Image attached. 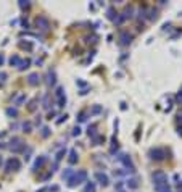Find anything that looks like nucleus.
<instances>
[{
  "label": "nucleus",
  "mask_w": 182,
  "mask_h": 192,
  "mask_svg": "<svg viewBox=\"0 0 182 192\" xmlns=\"http://www.w3.org/2000/svg\"><path fill=\"white\" fill-rule=\"evenodd\" d=\"M152 179H153V186H161L168 183V174L164 171H155L152 174Z\"/></svg>",
  "instance_id": "3"
},
{
  "label": "nucleus",
  "mask_w": 182,
  "mask_h": 192,
  "mask_svg": "<svg viewBox=\"0 0 182 192\" xmlns=\"http://www.w3.org/2000/svg\"><path fill=\"white\" fill-rule=\"evenodd\" d=\"M108 18H110V20H113V21L116 20V16H115V10H113V8H110V10H108Z\"/></svg>",
  "instance_id": "26"
},
{
  "label": "nucleus",
  "mask_w": 182,
  "mask_h": 192,
  "mask_svg": "<svg viewBox=\"0 0 182 192\" xmlns=\"http://www.w3.org/2000/svg\"><path fill=\"white\" fill-rule=\"evenodd\" d=\"M23 129H24V132H29V129H31V124L27 123V124H24V126H23Z\"/></svg>",
  "instance_id": "32"
},
{
  "label": "nucleus",
  "mask_w": 182,
  "mask_h": 192,
  "mask_svg": "<svg viewBox=\"0 0 182 192\" xmlns=\"http://www.w3.org/2000/svg\"><path fill=\"white\" fill-rule=\"evenodd\" d=\"M76 161H77V152L71 150L70 152V163H76Z\"/></svg>",
  "instance_id": "17"
},
{
  "label": "nucleus",
  "mask_w": 182,
  "mask_h": 192,
  "mask_svg": "<svg viewBox=\"0 0 182 192\" xmlns=\"http://www.w3.org/2000/svg\"><path fill=\"white\" fill-rule=\"evenodd\" d=\"M48 134H50V129H48V128H44V129H42V136H44V137H47Z\"/></svg>",
  "instance_id": "29"
},
{
  "label": "nucleus",
  "mask_w": 182,
  "mask_h": 192,
  "mask_svg": "<svg viewBox=\"0 0 182 192\" xmlns=\"http://www.w3.org/2000/svg\"><path fill=\"white\" fill-rule=\"evenodd\" d=\"M20 7L21 8H27V7H29V2H20Z\"/></svg>",
  "instance_id": "30"
},
{
  "label": "nucleus",
  "mask_w": 182,
  "mask_h": 192,
  "mask_svg": "<svg viewBox=\"0 0 182 192\" xmlns=\"http://www.w3.org/2000/svg\"><path fill=\"white\" fill-rule=\"evenodd\" d=\"M95 178L98 179V183L102 186H108V176L105 173H95Z\"/></svg>",
  "instance_id": "10"
},
{
  "label": "nucleus",
  "mask_w": 182,
  "mask_h": 192,
  "mask_svg": "<svg viewBox=\"0 0 182 192\" xmlns=\"http://www.w3.org/2000/svg\"><path fill=\"white\" fill-rule=\"evenodd\" d=\"M20 168H21V163L18 158H10L7 161V171H18Z\"/></svg>",
  "instance_id": "6"
},
{
  "label": "nucleus",
  "mask_w": 182,
  "mask_h": 192,
  "mask_svg": "<svg viewBox=\"0 0 182 192\" xmlns=\"http://www.w3.org/2000/svg\"><path fill=\"white\" fill-rule=\"evenodd\" d=\"M73 173H74V171H73V169L71 168H68V169H65V171H63V179H70L71 176H73Z\"/></svg>",
  "instance_id": "18"
},
{
  "label": "nucleus",
  "mask_w": 182,
  "mask_h": 192,
  "mask_svg": "<svg viewBox=\"0 0 182 192\" xmlns=\"http://www.w3.org/2000/svg\"><path fill=\"white\" fill-rule=\"evenodd\" d=\"M100 111H102V107H100V105H97V107H94V110L90 111V113H94V115H95V113H100Z\"/></svg>",
  "instance_id": "28"
},
{
  "label": "nucleus",
  "mask_w": 182,
  "mask_h": 192,
  "mask_svg": "<svg viewBox=\"0 0 182 192\" xmlns=\"http://www.w3.org/2000/svg\"><path fill=\"white\" fill-rule=\"evenodd\" d=\"M8 149L13 152V154H18V152H21V150H24V149H26V144H24V140H23V139H20V137H13V139L10 140Z\"/></svg>",
  "instance_id": "2"
},
{
  "label": "nucleus",
  "mask_w": 182,
  "mask_h": 192,
  "mask_svg": "<svg viewBox=\"0 0 182 192\" xmlns=\"http://www.w3.org/2000/svg\"><path fill=\"white\" fill-rule=\"evenodd\" d=\"M55 95H56V100H58V107H65V105H66V97H65L63 87H58V89H56Z\"/></svg>",
  "instance_id": "7"
},
{
  "label": "nucleus",
  "mask_w": 182,
  "mask_h": 192,
  "mask_svg": "<svg viewBox=\"0 0 182 192\" xmlns=\"http://www.w3.org/2000/svg\"><path fill=\"white\" fill-rule=\"evenodd\" d=\"M87 179V173L84 171V169H79V171L76 173H73V176L68 179V186L70 187H76L77 184H81V183H84V181Z\"/></svg>",
  "instance_id": "1"
},
{
  "label": "nucleus",
  "mask_w": 182,
  "mask_h": 192,
  "mask_svg": "<svg viewBox=\"0 0 182 192\" xmlns=\"http://www.w3.org/2000/svg\"><path fill=\"white\" fill-rule=\"evenodd\" d=\"M118 160L121 161L124 166H126L127 173H134V171H135V168H134V165H132V160H130V157H129V155H126V154H121V155L118 157Z\"/></svg>",
  "instance_id": "5"
},
{
  "label": "nucleus",
  "mask_w": 182,
  "mask_h": 192,
  "mask_svg": "<svg viewBox=\"0 0 182 192\" xmlns=\"http://www.w3.org/2000/svg\"><path fill=\"white\" fill-rule=\"evenodd\" d=\"M20 63H21V58H20L18 55H13V56L10 58V65H11V66H20Z\"/></svg>",
  "instance_id": "12"
},
{
  "label": "nucleus",
  "mask_w": 182,
  "mask_h": 192,
  "mask_svg": "<svg viewBox=\"0 0 182 192\" xmlns=\"http://www.w3.org/2000/svg\"><path fill=\"white\" fill-rule=\"evenodd\" d=\"M39 79H41V78H39L37 73H32V74H29V78H27V82H29L31 86H37V84H39Z\"/></svg>",
  "instance_id": "11"
},
{
  "label": "nucleus",
  "mask_w": 182,
  "mask_h": 192,
  "mask_svg": "<svg viewBox=\"0 0 182 192\" xmlns=\"http://www.w3.org/2000/svg\"><path fill=\"white\" fill-rule=\"evenodd\" d=\"M95 129H97V126H95V124H92V126L89 128L87 134H89V136H92V137H95Z\"/></svg>",
  "instance_id": "24"
},
{
  "label": "nucleus",
  "mask_w": 182,
  "mask_h": 192,
  "mask_svg": "<svg viewBox=\"0 0 182 192\" xmlns=\"http://www.w3.org/2000/svg\"><path fill=\"white\" fill-rule=\"evenodd\" d=\"M36 26L41 27V29H44V31H47L50 27V23H48V20L45 18V16H39V18L36 20Z\"/></svg>",
  "instance_id": "8"
},
{
  "label": "nucleus",
  "mask_w": 182,
  "mask_h": 192,
  "mask_svg": "<svg viewBox=\"0 0 182 192\" xmlns=\"http://www.w3.org/2000/svg\"><path fill=\"white\" fill-rule=\"evenodd\" d=\"M63 121H66V115H65V116H60V120H58V121H56V123H58V124H61V123H63Z\"/></svg>",
  "instance_id": "34"
},
{
  "label": "nucleus",
  "mask_w": 182,
  "mask_h": 192,
  "mask_svg": "<svg viewBox=\"0 0 182 192\" xmlns=\"http://www.w3.org/2000/svg\"><path fill=\"white\" fill-rule=\"evenodd\" d=\"M92 139H94L95 145H100L102 142H103V136H95V137H92Z\"/></svg>",
  "instance_id": "20"
},
{
  "label": "nucleus",
  "mask_w": 182,
  "mask_h": 192,
  "mask_svg": "<svg viewBox=\"0 0 182 192\" xmlns=\"http://www.w3.org/2000/svg\"><path fill=\"white\" fill-rule=\"evenodd\" d=\"M47 161V157H41V158H37V161L34 163V169H37V168H41L44 163Z\"/></svg>",
  "instance_id": "13"
},
{
  "label": "nucleus",
  "mask_w": 182,
  "mask_h": 192,
  "mask_svg": "<svg viewBox=\"0 0 182 192\" xmlns=\"http://www.w3.org/2000/svg\"><path fill=\"white\" fill-rule=\"evenodd\" d=\"M24 100H26V95H20V97L16 99L15 105H21V103H23V102H24Z\"/></svg>",
  "instance_id": "25"
},
{
  "label": "nucleus",
  "mask_w": 182,
  "mask_h": 192,
  "mask_svg": "<svg viewBox=\"0 0 182 192\" xmlns=\"http://www.w3.org/2000/svg\"><path fill=\"white\" fill-rule=\"evenodd\" d=\"M119 41H121V45H129L130 41H132V36H129L127 32H121V36H119Z\"/></svg>",
  "instance_id": "9"
},
{
  "label": "nucleus",
  "mask_w": 182,
  "mask_h": 192,
  "mask_svg": "<svg viewBox=\"0 0 182 192\" xmlns=\"http://www.w3.org/2000/svg\"><path fill=\"white\" fill-rule=\"evenodd\" d=\"M29 65H31V60H21V63H20V66H18V70L23 71V70H26V68H29Z\"/></svg>",
  "instance_id": "14"
},
{
  "label": "nucleus",
  "mask_w": 182,
  "mask_h": 192,
  "mask_svg": "<svg viewBox=\"0 0 182 192\" xmlns=\"http://www.w3.org/2000/svg\"><path fill=\"white\" fill-rule=\"evenodd\" d=\"M79 132H81V129H79V128H74V129H73V136H79Z\"/></svg>",
  "instance_id": "33"
},
{
  "label": "nucleus",
  "mask_w": 182,
  "mask_h": 192,
  "mask_svg": "<svg viewBox=\"0 0 182 192\" xmlns=\"http://www.w3.org/2000/svg\"><path fill=\"white\" fill-rule=\"evenodd\" d=\"M127 187L137 189V187H139V181H137V179H129V181H127Z\"/></svg>",
  "instance_id": "15"
},
{
  "label": "nucleus",
  "mask_w": 182,
  "mask_h": 192,
  "mask_svg": "<svg viewBox=\"0 0 182 192\" xmlns=\"http://www.w3.org/2000/svg\"><path fill=\"white\" fill-rule=\"evenodd\" d=\"M7 79V73H0V82H3Z\"/></svg>",
  "instance_id": "31"
},
{
  "label": "nucleus",
  "mask_w": 182,
  "mask_h": 192,
  "mask_svg": "<svg viewBox=\"0 0 182 192\" xmlns=\"http://www.w3.org/2000/svg\"><path fill=\"white\" fill-rule=\"evenodd\" d=\"M2 63H3V55L0 53V66H2Z\"/></svg>",
  "instance_id": "35"
},
{
  "label": "nucleus",
  "mask_w": 182,
  "mask_h": 192,
  "mask_svg": "<svg viewBox=\"0 0 182 192\" xmlns=\"http://www.w3.org/2000/svg\"><path fill=\"white\" fill-rule=\"evenodd\" d=\"M176 102H177V103H182V89L179 90V94L176 95Z\"/></svg>",
  "instance_id": "27"
},
{
  "label": "nucleus",
  "mask_w": 182,
  "mask_h": 192,
  "mask_svg": "<svg viewBox=\"0 0 182 192\" xmlns=\"http://www.w3.org/2000/svg\"><path fill=\"white\" fill-rule=\"evenodd\" d=\"M7 115L8 116H18V110H16V108H8L7 110Z\"/></svg>",
  "instance_id": "22"
},
{
  "label": "nucleus",
  "mask_w": 182,
  "mask_h": 192,
  "mask_svg": "<svg viewBox=\"0 0 182 192\" xmlns=\"http://www.w3.org/2000/svg\"><path fill=\"white\" fill-rule=\"evenodd\" d=\"M84 192H95V184H94V183H87Z\"/></svg>",
  "instance_id": "19"
},
{
  "label": "nucleus",
  "mask_w": 182,
  "mask_h": 192,
  "mask_svg": "<svg viewBox=\"0 0 182 192\" xmlns=\"http://www.w3.org/2000/svg\"><path fill=\"white\" fill-rule=\"evenodd\" d=\"M77 120H79V121H86V120H87V111H81V113H79V115H77Z\"/></svg>",
  "instance_id": "21"
},
{
  "label": "nucleus",
  "mask_w": 182,
  "mask_h": 192,
  "mask_svg": "<svg viewBox=\"0 0 182 192\" xmlns=\"http://www.w3.org/2000/svg\"><path fill=\"white\" fill-rule=\"evenodd\" d=\"M148 155H150L152 160L160 161V160H164V158H166V150H164L163 147H156V149H152L148 152Z\"/></svg>",
  "instance_id": "4"
},
{
  "label": "nucleus",
  "mask_w": 182,
  "mask_h": 192,
  "mask_svg": "<svg viewBox=\"0 0 182 192\" xmlns=\"http://www.w3.org/2000/svg\"><path fill=\"white\" fill-rule=\"evenodd\" d=\"M48 86H53L55 84V71H48V81H47Z\"/></svg>",
  "instance_id": "16"
},
{
  "label": "nucleus",
  "mask_w": 182,
  "mask_h": 192,
  "mask_svg": "<svg viewBox=\"0 0 182 192\" xmlns=\"http://www.w3.org/2000/svg\"><path fill=\"white\" fill-rule=\"evenodd\" d=\"M161 192H173L171 189H168V190H161Z\"/></svg>",
  "instance_id": "36"
},
{
  "label": "nucleus",
  "mask_w": 182,
  "mask_h": 192,
  "mask_svg": "<svg viewBox=\"0 0 182 192\" xmlns=\"http://www.w3.org/2000/svg\"><path fill=\"white\" fill-rule=\"evenodd\" d=\"M65 154H66V150H65V149H63V150H60L58 154H56V158H55V160H56V163H58V161L61 160V158H63V155H65Z\"/></svg>",
  "instance_id": "23"
}]
</instances>
